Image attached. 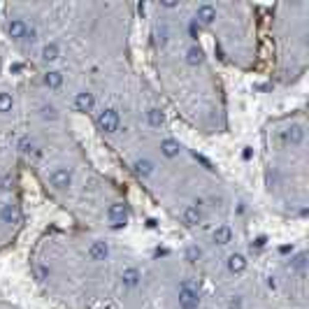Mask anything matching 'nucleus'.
Wrapping results in <instances>:
<instances>
[{
	"mask_svg": "<svg viewBox=\"0 0 309 309\" xmlns=\"http://www.w3.org/2000/svg\"><path fill=\"white\" fill-rule=\"evenodd\" d=\"M205 61V53H203V49H200V47H191V49H188V52H186V63H188V65H200V63Z\"/></svg>",
	"mask_w": 309,
	"mask_h": 309,
	"instance_id": "nucleus-14",
	"label": "nucleus"
},
{
	"mask_svg": "<svg viewBox=\"0 0 309 309\" xmlns=\"http://www.w3.org/2000/svg\"><path fill=\"white\" fill-rule=\"evenodd\" d=\"M107 254H109V247H107V242H93L91 247H88V258L91 260H105Z\"/></svg>",
	"mask_w": 309,
	"mask_h": 309,
	"instance_id": "nucleus-5",
	"label": "nucleus"
},
{
	"mask_svg": "<svg viewBox=\"0 0 309 309\" xmlns=\"http://www.w3.org/2000/svg\"><path fill=\"white\" fill-rule=\"evenodd\" d=\"M228 309H242V298H232L228 305Z\"/></svg>",
	"mask_w": 309,
	"mask_h": 309,
	"instance_id": "nucleus-29",
	"label": "nucleus"
},
{
	"mask_svg": "<svg viewBox=\"0 0 309 309\" xmlns=\"http://www.w3.org/2000/svg\"><path fill=\"white\" fill-rule=\"evenodd\" d=\"M98 128L103 132H116L119 130V112L116 109H103L98 114Z\"/></svg>",
	"mask_w": 309,
	"mask_h": 309,
	"instance_id": "nucleus-2",
	"label": "nucleus"
},
{
	"mask_svg": "<svg viewBox=\"0 0 309 309\" xmlns=\"http://www.w3.org/2000/svg\"><path fill=\"white\" fill-rule=\"evenodd\" d=\"M0 188H2V191H9V188H12V179H9V177H2V179H0Z\"/></svg>",
	"mask_w": 309,
	"mask_h": 309,
	"instance_id": "nucleus-28",
	"label": "nucleus"
},
{
	"mask_svg": "<svg viewBox=\"0 0 309 309\" xmlns=\"http://www.w3.org/2000/svg\"><path fill=\"white\" fill-rule=\"evenodd\" d=\"M135 172L140 177H149V175H154V163L151 160H147V158H140V160H135Z\"/></svg>",
	"mask_w": 309,
	"mask_h": 309,
	"instance_id": "nucleus-16",
	"label": "nucleus"
},
{
	"mask_svg": "<svg viewBox=\"0 0 309 309\" xmlns=\"http://www.w3.org/2000/svg\"><path fill=\"white\" fill-rule=\"evenodd\" d=\"M228 270L232 274H242L247 270V258L242 256V254H232V256L228 258Z\"/></svg>",
	"mask_w": 309,
	"mask_h": 309,
	"instance_id": "nucleus-11",
	"label": "nucleus"
},
{
	"mask_svg": "<svg viewBox=\"0 0 309 309\" xmlns=\"http://www.w3.org/2000/svg\"><path fill=\"white\" fill-rule=\"evenodd\" d=\"M186 258H188V263H195V260L200 258V249H198V247H191L188 251H186Z\"/></svg>",
	"mask_w": 309,
	"mask_h": 309,
	"instance_id": "nucleus-26",
	"label": "nucleus"
},
{
	"mask_svg": "<svg viewBox=\"0 0 309 309\" xmlns=\"http://www.w3.org/2000/svg\"><path fill=\"white\" fill-rule=\"evenodd\" d=\"M195 19H198L200 24H205V26H209V24H214V19H216V9H214L212 5H200Z\"/></svg>",
	"mask_w": 309,
	"mask_h": 309,
	"instance_id": "nucleus-8",
	"label": "nucleus"
},
{
	"mask_svg": "<svg viewBox=\"0 0 309 309\" xmlns=\"http://www.w3.org/2000/svg\"><path fill=\"white\" fill-rule=\"evenodd\" d=\"M0 112L2 114L12 112V96L9 93H0Z\"/></svg>",
	"mask_w": 309,
	"mask_h": 309,
	"instance_id": "nucleus-21",
	"label": "nucleus"
},
{
	"mask_svg": "<svg viewBox=\"0 0 309 309\" xmlns=\"http://www.w3.org/2000/svg\"><path fill=\"white\" fill-rule=\"evenodd\" d=\"M58 53H61V52H58V44H47V47H44V49H42V58H44V61H47V63H49V61H56V58H58Z\"/></svg>",
	"mask_w": 309,
	"mask_h": 309,
	"instance_id": "nucleus-20",
	"label": "nucleus"
},
{
	"mask_svg": "<svg viewBox=\"0 0 309 309\" xmlns=\"http://www.w3.org/2000/svg\"><path fill=\"white\" fill-rule=\"evenodd\" d=\"M154 35H156V44H165L168 42V28L158 26L156 30H154Z\"/></svg>",
	"mask_w": 309,
	"mask_h": 309,
	"instance_id": "nucleus-23",
	"label": "nucleus"
},
{
	"mask_svg": "<svg viewBox=\"0 0 309 309\" xmlns=\"http://www.w3.org/2000/svg\"><path fill=\"white\" fill-rule=\"evenodd\" d=\"M305 265H307V254H298L295 260H293V267L295 270H305Z\"/></svg>",
	"mask_w": 309,
	"mask_h": 309,
	"instance_id": "nucleus-24",
	"label": "nucleus"
},
{
	"mask_svg": "<svg viewBox=\"0 0 309 309\" xmlns=\"http://www.w3.org/2000/svg\"><path fill=\"white\" fill-rule=\"evenodd\" d=\"M191 35L198 37V24H191Z\"/></svg>",
	"mask_w": 309,
	"mask_h": 309,
	"instance_id": "nucleus-32",
	"label": "nucleus"
},
{
	"mask_svg": "<svg viewBox=\"0 0 309 309\" xmlns=\"http://www.w3.org/2000/svg\"><path fill=\"white\" fill-rule=\"evenodd\" d=\"M72 181V172L68 168H56L52 172V186L56 188H68Z\"/></svg>",
	"mask_w": 309,
	"mask_h": 309,
	"instance_id": "nucleus-4",
	"label": "nucleus"
},
{
	"mask_svg": "<svg viewBox=\"0 0 309 309\" xmlns=\"http://www.w3.org/2000/svg\"><path fill=\"white\" fill-rule=\"evenodd\" d=\"M24 40H26V42H33V40H35V28H28L26 35H24Z\"/></svg>",
	"mask_w": 309,
	"mask_h": 309,
	"instance_id": "nucleus-30",
	"label": "nucleus"
},
{
	"mask_svg": "<svg viewBox=\"0 0 309 309\" xmlns=\"http://www.w3.org/2000/svg\"><path fill=\"white\" fill-rule=\"evenodd\" d=\"M142 274L140 270H135V267H128V270H124V274H121V282H124V286H128V288H135L137 283H140Z\"/></svg>",
	"mask_w": 309,
	"mask_h": 309,
	"instance_id": "nucleus-13",
	"label": "nucleus"
},
{
	"mask_svg": "<svg viewBox=\"0 0 309 309\" xmlns=\"http://www.w3.org/2000/svg\"><path fill=\"white\" fill-rule=\"evenodd\" d=\"M214 244H219V247H226V244H230L232 242V230L228 228V226H219V228L214 230Z\"/></svg>",
	"mask_w": 309,
	"mask_h": 309,
	"instance_id": "nucleus-9",
	"label": "nucleus"
},
{
	"mask_svg": "<svg viewBox=\"0 0 309 309\" xmlns=\"http://www.w3.org/2000/svg\"><path fill=\"white\" fill-rule=\"evenodd\" d=\"M179 307L181 309H198L200 307V291L193 279H186L179 288Z\"/></svg>",
	"mask_w": 309,
	"mask_h": 309,
	"instance_id": "nucleus-1",
	"label": "nucleus"
},
{
	"mask_svg": "<svg viewBox=\"0 0 309 309\" xmlns=\"http://www.w3.org/2000/svg\"><path fill=\"white\" fill-rule=\"evenodd\" d=\"M35 274H37V279H40V282H44V279L49 277V270H47L44 265H37V267H35Z\"/></svg>",
	"mask_w": 309,
	"mask_h": 309,
	"instance_id": "nucleus-27",
	"label": "nucleus"
},
{
	"mask_svg": "<svg viewBox=\"0 0 309 309\" xmlns=\"http://www.w3.org/2000/svg\"><path fill=\"white\" fill-rule=\"evenodd\" d=\"M147 121H149V126H154V128H160V126H163V121H165V116H163V112H160V109L151 107L149 112H147Z\"/></svg>",
	"mask_w": 309,
	"mask_h": 309,
	"instance_id": "nucleus-17",
	"label": "nucleus"
},
{
	"mask_svg": "<svg viewBox=\"0 0 309 309\" xmlns=\"http://www.w3.org/2000/svg\"><path fill=\"white\" fill-rule=\"evenodd\" d=\"M40 114H42V119H47V121H53V119L58 116V112H56V107L53 105H44Z\"/></svg>",
	"mask_w": 309,
	"mask_h": 309,
	"instance_id": "nucleus-22",
	"label": "nucleus"
},
{
	"mask_svg": "<svg viewBox=\"0 0 309 309\" xmlns=\"http://www.w3.org/2000/svg\"><path fill=\"white\" fill-rule=\"evenodd\" d=\"M160 5H163V7H168V9H175L177 7V2H172V0H163Z\"/></svg>",
	"mask_w": 309,
	"mask_h": 309,
	"instance_id": "nucleus-31",
	"label": "nucleus"
},
{
	"mask_svg": "<svg viewBox=\"0 0 309 309\" xmlns=\"http://www.w3.org/2000/svg\"><path fill=\"white\" fill-rule=\"evenodd\" d=\"M160 151H163V156H168V158H175V156H179L181 147H179V142H175V140H165L163 144H160Z\"/></svg>",
	"mask_w": 309,
	"mask_h": 309,
	"instance_id": "nucleus-15",
	"label": "nucleus"
},
{
	"mask_svg": "<svg viewBox=\"0 0 309 309\" xmlns=\"http://www.w3.org/2000/svg\"><path fill=\"white\" fill-rule=\"evenodd\" d=\"M107 216H109V223H112L114 228H124L126 221H128V209H126V205L116 203L107 209Z\"/></svg>",
	"mask_w": 309,
	"mask_h": 309,
	"instance_id": "nucleus-3",
	"label": "nucleus"
},
{
	"mask_svg": "<svg viewBox=\"0 0 309 309\" xmlns=\"http://www.w3.org/2000/svg\"><path fill=\"white\" fill-rule=\"evenodd\" d=\"M302 137H305V130H302L300 124H293L286 128V132H283V140L291 142V144H300Z\"/></svg>",
	"mask_w": 309,
	"mask_h": 309,
	"instance_id": "nucleus-10",
	"label": "nucleus"
},
{
	"mask_svg": "<svg viewBox=\"0 0 309 309\" xmlns=\"http://www.w3.org/2000/svg\"><path fill=\"white\" fill-rule=\"evenodd\" d=\"M0 216H2V221H5V223H17V221H19V209L14 207V205H5Z\"/></svg>",
	"mask_w": 309,
	"mask_h": 309,
	"instance_id": "nucleus-18",
	"label": "nucleus"
},
{
	"mask_svg": "<svg viewBox=\"0 0 309 309\" xmlns=\"http://www.w3.org/2000/svg\"><path fill=\"white\" fill-rule=\"evenodd\" d=\"M44 84L49 88H58L63 84V75L61 72H47V75H44Z\"/></svg>",
	"mask_w": 309,
	"mask_h": 309,
	"instance_id": "nucleus-19",
	"label": "nucleus"
},
{
	"mask_svg": "<svg viewBox=\"0 0 309 309\" xmlns=\"http://www.w3.org/2000/svg\"><path fill=\"white\" fill-rule=\"evenodd\" d=\"M75 105H77V109L79 112H91L93 109V105H96V100H93V96L91 93H77V98H75Z\"/></svg>",
	"mask_w": 309,
	"mask_h": 309,
	"instance_id": "nucleus-12",
	"label": "nucleus"
},
{
	"mask_svg": "<svg viewBox=\"0 0 309 309\" xmlns=\"http://www.w3.org/2000/svg\"><path fill=\"white\" fill-rule=\"evenodd\" d=\"M181 219H184L186 226H198V223H200V219H203L200 207H198V205H188L184 212H181Z\"/></svg>",
	"mask_w": 309,
	"mask_h": 309,
	"instance_id": "nucleus-6",
	"label": "nucleus"
},
{
	"mask_svg": "<svg viewBox=\"0 0 309 309\" xmlns=\"http://www.w3.org/2000/svg\"><path fill=\"white\" fill-rule=\"evenodd\" d=\"M19 149L24 151V154H30V151H33V142L28 140V137H21V140H19Z\"/></svg>",
	"mask_w": 309,
	"mask_h": 309,
	"instance_id": "nucleus-25",
	"label": "nucleus"
},
{
	"mask_svg": "<svg viewBox=\"0 0 309 309\" xmlns=\"http://www.w3.org/2000/svg\"><path fill=\"white\" fill-rule=\"evenodd\" d=\"M26 30H28V26L21 21V19H12L7 24V33H9V37H14V40H24Z\"/></svg>",
	"mask_w": 309,
	"mask_h": 309,
	"instance_id": "nucleus-7",
	"label": "nucleus"
}]
</instances>
